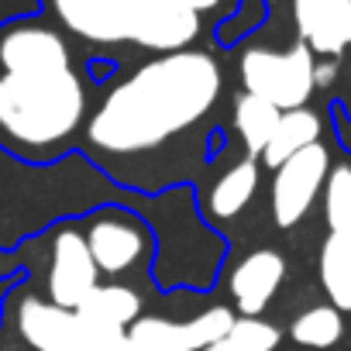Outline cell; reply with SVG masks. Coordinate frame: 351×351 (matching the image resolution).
I'll use <instances>...</instances> for the list:
<instances>
[{
    "label": "cell",
    "instance_id": "ffe728a7",
    "mask_svg": "<svg viewBox=\"0 0 351 351\" xmlns=\"http://www.w3.org/2000/svg\"><path fill=\"white\" fill-rule=\"evenodd\" d=\"M69 351H141V348L131 341L128 330H104L80 317V334Z\"/></svg>",
    "mask_w": 351,
    "mask_h": 351
},
{
    "label": "cell",
    "instance_id": "8992f818",
    "mask_svg": "<svg viewBox=\"0 0 351 351\" xmlns=\"http://www.w3.org/2000/svg\"><path fill=\"white\" fill-rule=\"evenodd\" d=\"M327 172H330V152L320 141L296 152L279 169H272L269 207H272V224L276 228L289 231L310 214V207L324 193Z\"/></svg>",
    "mask_w": 351,
    "mask_h": 351
},
{
    "label": "cell",
    "instance_id": "9c48e42d",
    "mask_svg": "<svg viewBox=\"0 0 351 351\" xmlns=\"http://www.w3.org/2000/svg\"><path fill=\"white\" fill-rule=\"evenodd\" d=\"M286 282V258L276 248L248 252L228 276L231 303L241 317H262L265 306L276 300L279 286Z\"/></svg>",
    "mask_w": 351,
    "mask_h": 351
},
{
    "label": "cell",
    "instance_id": "6da1fadb",
    "mask_svg": "<svg viewBox=\"0 0 351 351\" xmlns=\"http://www.w3.org/2000/svg\"><path fill=\"white\" fill-rule=\"evenodd\" d=\"M224 90L217 59L204 49H183L141 62L90 110L83 141L90 158L121 186L141 193L165 190V162L186 138L204 141Z\"/></svg>",
    "mask_w": 351,
    "mask_h": 351
},
{
    "label": "cell",
    "instance_id": "4fadbf2b",
    "mask_svg": "<svg viewBox=\"0 0 351 351\" xmlns=\"http://www.w3.org/2000/svg\"><path fill=\"white\" fill-rule=\"evenodd\" d=\"M141 293L128 282H100L83 303H80V317L93 327L104 330H128L138 317H141Z\"/></svg>",
    "mask_w": 351,
    "mask_h": 351
},
{
    "label": "cell",
    "instance_id": "e0dca14e",
    "mask_svg": "<svg viewBox=\"0 0 351 351\" xmlns=\"http://www.w3.org/2000/svg\"><path fill=\"white\" fill-rule=\"evenodd\" d=\"M344 334V320H341V310L330 306V303H317V306H306L303 313L293 317L289 324V337L300 344V348H334Z\"/></svg>",
    "mask_w": 351,
    "mask_h": 351
},
{
    "label": "cell",
    "instance_id": "30bf717a",
    "mask_svg": "<svg viewBox=\"0 0 351 351\" xmlns=\"http://www.w3.org/2000/svg\"><path fill=\"white\" fill-rule=\"evenodd\" d=\"M293 25L317 59H337L351 49V0H293Z\"/></svg>",
    "mask_w": 351,
    "mask_h": 351
},
{
    "label": "cell",
    "instance_id": "277c9868",
    "mask_svg": "<svg viewBox=\"0 0 351 351\" xmlns=\"http://www.w3.org/2000/svg\"><path fill=\"white\" fill-rule=\"evenodd\" d=\"M313 62L317 56L296 42L286 52H272V49H245L238 59V76L245 93H255L262 100H269L276 110H296L306 107V100L313 97Z\"/></svg>",
    "mask_w": 351,
    "mask_h": 351
},
{
    "label": "cell",
    "instance_id": "52a82bcc",
    "mask_svg": "<svg viewBox=\"0 0 351 351\" xmlns=\"http://www.w3.org/2000/svg\"><path fill=\"white\" fill-rule=\"evenodd\" d=\"M49 269H45V300L66 310H80V303L100 286V269L90 255L83 228L76 221H62L49 238Z\"/></svg>",
    "mask_w": 351,
    "mask_h": 351
},
{
    "label": "cell",
    "instance_id": "9a60e30c",
    "mask_svg": "<svg viewBox=\"0 0 351 351\" xmlns=\"http://www.w3.org/2000/svg\"><path fill=\"white\" fill-rule=\"evenodd\" d=\"M279 114L282 110H276L269 100H262L255 93H245L241 90L234 97L231 124H234V134L241 138L248 158H262V152H265V145H269V138H272V131L279 124Z\"/></svg>",
    "mask_w": 351,
    "mask_h": 351
},
{
    "label": "cell",
    "instance_id": "3957f363",
    "mask_svg": "<svg viewBox=\"0 0 351 351\" xmlns=\"http://www.w3.org/2000/svg\"><path fill=\"white\" fill-rule=\"evenodd\" d=\"M49 18L86 45H138L183 52L200 35V14L180 0H42Z\"/></svg>",
    "mask_w": 351,
    "mask_h": 351
},
{
    "label": "cell",
    "instance_id": "7a4b0ae2",
    "mask_svg": "<svg viewBox=\"0 0 351 351\" xmlns=\"http://www.w3.org/2000/svg\"><path fill=\"white\" fill-rule=\"evenodd\" d=\"M90 121V97L66 35L35 18L0 25V148L45 165L66 155Z\"/></svg>",
    "mask_w": 351,
    "mask_h": 351
},
{
    "label": "cell",
    "instance_id": "7402d4cb",
    "mask_svg": "<svg viewBox=\"0 0 351 351\" xmlns=\"http://www.w3.org/2000/svg\"><path fill=\"white\" fill-rule=\"evenodd\" d=\"M183 8H190L193 14H207V11H214V8H221V0H180Z\"/></svg>",
    "mask_w": 351,
    "mask_h": 351
},
{
    "label": "cell",
    "instance_id": "ac0fdd59",
    "mask_svg": "<svg viewBox=\"0 0 351 351\" xmlns=\"http://www.w3.org/2000/svg\"><path fill=\"white\" fill-rule=\"evenodd\" d=\"M282 341V330L262 317H238L224 337H217L204 351H276Z\"/></svg>",
    "mask_w": 351,
    "mask_h": 351
},
{
    "label": "cell",
    "instance_id": "ba28073f",
    "mask_svg": "<svg viewBox=\"0 0 351 351\" xmlns=\"http://www.w3.org/2000/svg\"><path fill=\"white\" fill-rule=\"evenodd\" d=\"M234 320H238L234 306L217 303V306H207V310H200L197 317H186V320L141 313L128 327V334L141 351H204L217 337H224Z\"/></svg>",
    "mask_w": 351,
    "mask_h": 351
},
{
    "label": "cell",
    "instance_id": "44dd1931",
    "mask_svg": "<svg viewBox=\"0 0 351 351\" xmlns=\"http://www.w3.org/2000/svg\"><path fill=\"white\" fill-rule=\"evenodd\" d=\"M337 59H317L313 62V86L317 90H327V86H334V80H337Z\"/></svg>",
    "mask_w": 351,
    "mask_h": 351
},
{
    "label": "cell",
    "instance_id": "7c38bea8",
    "mask_svg": "<svg viewBox=\"0 0 351 351\" xmlns=\"http://www.w3.org/2000/svg\"><path fill=\"white\" fill-rule=\"evenodd\" d=\"M262 162L258 158H241L234 162L228 172H221L217 180L210 183V190L204 193V217L214 221V224H224V221H234L252 200H255V190H258V180H262Z\"/></svg>",
    "mask_w": 351,
    "mask_h": 351
},
{
    "label": "cell",
    "instance_id": "5bb4252c",
    "mask_svg": "<svg viewBox=\"0 0 351 351\" xmlns=\"http://www.w3.org/2000/svg\"><path fill=\"white\" fill-rule=\"evenodd\" d=\"M320 134H324V117L317 110H310V107L282 110L279 114V124H276V131H272V138H269V145H265V152H262L258 162L269 165V169H279L296 152L317 145Z\"/></svg>",
    "mask_w": 351,
    "mask_h": 351
},
{
    "label": "cell",
    "instance_id": "5b68a950",
    "mask_svg": "<svg viewBox=\"0 0 351 351\" xmlns=\"http://www.w3.org/2000/svg\"><path fill=\"white\" fill-rule=\"evenodd\" d=\"M80 228H83V238L90 245V255H93L100 276H107L114 282L138 272L155 248L152 228L138 214L121 210V207L93 210Z\"/></svg>",
    "mask_w": 351,
    "mask_h": 351
},
{
    "label": "cell",
    "instance_id": "d6986e66",
    "mask_svg": "<svg viewBox=\"0 0 351 351\" xmlns=\"http://www.w3.org/2000/svg\"><path fill=\"white\" fill-rule=\"evenodd\" d=\"M324 221H327L330 234H351V162H341L327 172Z\"/></svg>",
    "mask_w": 351,
    "mask_h": 351
},
{
    "label": "cell",
    "instance_id": "2e32d148",
    "mask_svg": "<svg viewBox=\"0 0 351 351\" xmlns=\"http://www.w3.org/2000/svg\"><path fill=\"white\" fill-rule=\"evenodd\" d=\"M320 286L341 313L351 310V234H327L317 255Z\"/></svg>",
    "mask_w": 351,
    "mask_h": 351
},
{
    "label": "cell",
    "instance_id": "8fae6325",
    "mask_svg": "<svg viewBox=\"0 0 351 351\" xmlns=\"http://www.w3.org/2000/svg\"><path fill=\"white\" fill-rule=\"evenodd\" d=\"M14 327L35 351H69L80 334V313L56 306L45 296H21L14 306Z\"/></svg>",
    "mask_w": 351,
    "mask_h": 351
}]
</instances>
